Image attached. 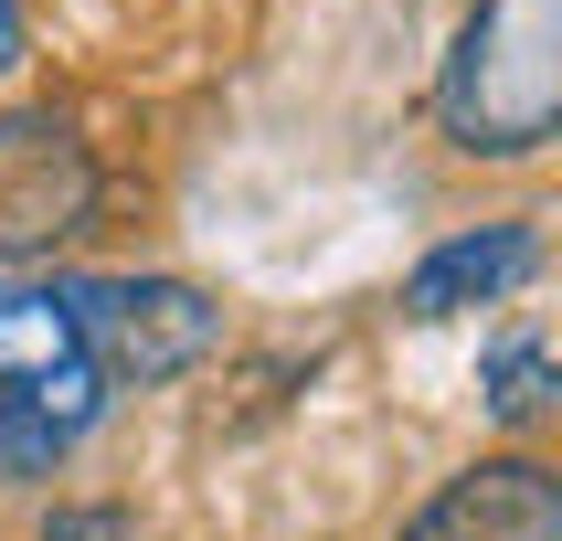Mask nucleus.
<instances>
[{"label": "nucleus", "mask_w": 562, "mask_h": 541, "mask_svg": "<svg viewBox=\"0 0 562 541\" xmlns=\"http://www.w3.org/2000/svg\"><path fill=\"white\" fill-rule=\"evenodd\" d=\"M436 106L457 127V149L477 159L541 149L562 117V0H477V22L446 54Z\"/></svg>", "instance_id": "nucleus-1"}, {"label": "nucleus", "mask_w": 562, "mask_h": 541, "mask_svg": "<svg viewBox=\"0 0 562 541\" xmlns=\"http://www.w3.org/2000/svg\"><path fill=\"white\" fill-rule=\"evenodd\" d=\"M64 308L86 329V361L95 372H127V382H170L213 350V297L202 286H170V277H95V286H64Z\"/></svg>", "instance_id": "nucleus-2"}, {"label": "nucleus", "mask_w": 562, "mask_h": 541, "mask_svg": "<svg viewBox=\"0 0 562 541\" xmlns=\"http://www.w3.org/2000/svg\"><path fill=\"white\" fill-rule=\"evenodd\" d=\"M95 213V159L86 138L43 106L0 117V255H54Z\"/></svg>", "instance_id": "nucleus-3"}, {"label": "nucleus", "mask_w": 562, "mask_h": 541, "mask_svg": "<svg viewBox=\"0 0 562 541\" xmlns=\"http://www.w3.org/2000/svg\"><path fill=\"white\" fill-rule=\"evenodd\" d=\"M404 541H562V488L531 457H488V467H468Z\"/></svg>", "instance_id": "nucleus-4"}, {"label": "nucleus", "mask_w": 562, "mask_h": 541, "mask_svg": "<svg viewBox=\"0 0 562 541\" xmlns=\"http://www.w3.org/2000/svg\"><path fill=\"white\" fill-rule=\"evenodd\" d=\"M541 266L531 223H488V234H457V245H436L425 266H414L404 308L414 318H457V308H488V297H509V286Z\"/></svg>", "instance_id": "nucleus-5"}, {"label": "nucleus", "mask_w": 562, "mask_h": 541, "mask_svg": "<svg viewBox=\"0 0 562 541\" xmlns=\"http://www.w3.org/2000/svg\"><path fill=\"white\" fill-rule=\"evenodd\" d=\"M86 361V329L64 308V286H22L0 277V393H22V382H54Z\"/></svg>", "instance_id": "nucleus-6"}, {"label": "nucleus", "mask_w": 562, "mask_h": 541, "mask_svg": "<svg viewBox=\"0 0 562 541\" xmlns=\"http://www.w3.org/2000/svg\"><path fill=\"white\" fill-rule=\"evenodd\" d=\"M541 404H552V350L541 340H499L488 350V414H499V425H531Z\"/></svg>", "instance_id": "nucleus-7"}, {"label": "nucleus", "mask_w": 562, "mask_h": 541, "mask_svg": "<svg viewBox=\"0 0 562 541\" xmlns=\"http://www.w3.org/2000/svg\"><path fill=\"white\" fill-rule=\"evenodd\" d=\"M43 541H138V531H127V509H64Z\"/></svg>", "instance_id": "nucleus-8"}, {"label": "nucleus", "mask_w": 562, "mask_h": 541, "mask_svg": "<svg viewBox=\"0 0 562 541\" xmlns=\"http://www.w3.org/2000/svg\"><path fill=\"white\" fill-rule=\"evenodd\" d=\"M0 64H11V0H0Z\"/></svg>", "instance_id": "nucleus-9"}]
</instances>
